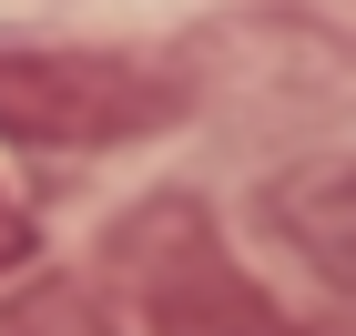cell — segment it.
I'll return each mask as SVG.
<instances>
[{
	"label": "cell",
	"mask_w": 356,
	"mask_h": 336,
	"mask_svg": "<svg viewBox=\"0 0 356 336\" xmlns=\"http://www.w3.org/2000/svg\"><path fill=\"white\" fill-rule=\"evenodd\" d=\"M184 122V72L82 41H0V133L31 153H122Z\"/></svg>",
	"instance_id": "6da1fadb"
},
{
	"label": "cell",
	"mask_w": 356,
	"mask_h": 336,
	"mask_svg": "<svg viewBox=\"0 0 356 336\" xmlns=\"http://www.w3.org/2000/svg\"><path fill=\"white\" fill-rule=\"evenodd\" d=\"M10 265H31V224L0 204V275H10Z\"/></svg>",
	"instance_id": "277c9868"
},
{
	"label": "cell",
	"mask_w": 356,
	"mask_h": 336,
	"mask_svg": "<svg viewBox=\"0 0 356 336\" xmlns=\"http://www.w3.org/2000/svg\"><path fill=\"white\" fill-rule=\"evenodd\" d=\"M0 336H122V326H112V306L92 296L82 275L31 265L21 285H0Z\"/></svg>",
	"instance_id": "3957f363"
},
{
	"label": "cell",
	"mask_w": 356,
	"mask_h": 336,
	"mask_svg": "<svg viewBox=\"0 0 356 336\" xmlns=\"http://www.w3.org/2000/svg\"><path fill=\"white\" fill-rule=\"evenodd\" d=\"M245 336H336V326H296V316H275V306H265V316H254Z\"/></svg>",
	"instance_id": "5b68a950"
},
{
	"label": "cell",
	"mask_w": 356,
	"mask_h": 336,
	"mask_svg": "<svg viewBox=\"0 0 356 336\" xmlns=\"http://www.w3.org/2000/svg\"><path fill=\"white\" fill-rule=\"evenodd\" d=\"M265 204H275V224H285V245L356 306V163H296Z\"/></svg>",
	"instance_id": "7a4b0ae2"
}]
</instances>
